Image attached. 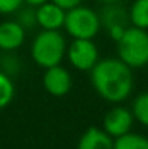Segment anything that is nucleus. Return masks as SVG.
Returning <instances> with one entry per match:
<instances>
[{"label": "nucleus", "mask_w": 148, "mask_h": 149, "mask_svg": "<svg viewBox=\"0 0 148 149\" xmlns=\"http://www.w3.org/2000/svg\"><path fill=\"white\" fill-rule=\"evenodd\" d=\"M51 1H54L55 4H58L60 7H62L64 10H68V9H73V7L81 4L83 0H51Z\"/></svg>", "instance_id": "a211bd4d"}, {"label": "nucleus", "mask_w": 148, "mask_h": 149, "mask_svg": "<svg viewBox=\"0 0 148 149\" xmlns=\"http://www.w3.org/2000/svg\"><path fill=\"white\" fill-rule=\"evenodd\" d=\"M26 4H29V6H34V7H38V6H41V4H44L45 1H48V0H23Z\"/></svg>", "instance_id": "6ab92c4d"}, {"label": "nucleus", "mask_w": 148, "mask_h": 149, "mask_svg": "<svg viewBox=\"0 0 148 149\" xmlns=\"http://www.w3.org/2000/svg\"><path fill=\"white\" fill-rule=\"evenodd\" d=\"M23 3V0H0V15L16 13Z\"/></svg>", "instance_id": "f3484780"}, {"label": "nucleus", "mask_w": 148, "mask_h": 149, "mask_svg": "<svg viewBox=\"0 0 148 149\" xmlns=\"http://www.w3.org/2000/svg\"><path fill=\"white\" fill-rule=\"evenodd\" d=\"M132 68L122 59L107 58L97 61L92 68V84L102 99L110 103H121L134 87Z\"/></svg>", "instance_id": "f257e3e1"}, {"label": "nucleus", "mask_w": 148, "mask_h": 149, "mask_svg": "<svg viewBox=\"0 0 148 149\" xmlns=\"http://www.w3.org/2000/svg\"><path fill=\"white\" fill-rule=\"evenodd\" d=\"M102 3H112V1H121V0H99Z\"/></svg>", "instance_id": "aec40b11"}, {"label": "nucleus", "mask_w": 148, "mask_h": 149, "mask_svg": "<svg viewBox=\"0 0 148 149\" xmlns=\"http://www.w3.org/2000/svg\"><path fill=\"white\" fill-rule=\"evenodd\" d=\"M16 22L25 29H32L38 25V20H36V7L34 6H29L26 4L25 7L22 6L19 10H18V19Z\"/></svg>", "instance_id": "dca6fc26"}, {"label": "nucleus", "mask_w": 148, "mask_h": 149, "mask_svg": "<svg viewBox=\"0 0 148 149\" xmlns=\"http://www.w3.org/2000/svg\"><path fill=\"white\" fill-rule=\"evenodd\" d=\"M134 123V114L131 110L122 106L110 109L103 117V130L113 139L131 132Z\"/></svg>", "instance_id": "423d86ee"}, {"label": "nucleus", "mask_w": 148, "mask_h": 149, "mask_svg": "<svg viewBox=\"0 0 148 149\" xmlns=\"http://www.w3.org/2000/svg\"><path fill=\"white\" fill-rule=\"evenodd\" d=\"M119 59L131 68H141L148 64V32L137 26L126 28L116 42Z\"/></svg>", "instance_id": "7ed1b4c3"}, {"label": "nucleus", "mask_w": 148, "mask_h": 149, "mask_svg": "<svg viewBox=\"0 0 148 149\" xmlns=\"http://www.w3.org/2000/svg\"><path fill=\"white\" fill-rule=\"evenodd\" d=\"M70 64L80 71H92L99 61V51L93 39H73L67 47Z\"/></svg>", "instance_id": "39448f33"}, {"label": "nucleus", "mask_w": 148, "mask_h": 149, "mask_svg": "<svg viewBox=\"0 0 148 149\" xmlns=\"http://www.w3.org/2000/svg\"><path fill=\"white\" fill-rule=\"evenodd\" d=\"M132 114L134 119H137L141 125L148 127V93H142L134 100Z\"/></svg>", "instance_id": "2eb2a0df"}, {"label": "nucleus", "mask_w": 148, "mask_h": 149, "mask_svg": "<svg viewBox=\"0 0 148 149\" xmlns=\"http://www.w3.org/2000/svg\"><path fill=\"white\" fill-rule=\"evenodd\" d=\"M65 12L67 10L55 4L54 1H45L44 4L36 7L38 26L47 31H58L60 28H64Z\"/></svg>", "instance_id": "6e6552de"}, {"label": "nucleus", "mask_w": 148, "mask_h": 149, "mask_svg": "<svg viewBox=\"0 0 148 149\" xmlns=\"http://www.w3.org/2000/svg\"><path fill=\"white\" fill-rule=\"evenodd\" d=\"M115 149H148V139L137 133H125L113 141Z\"/></svg>", "instance_id": "ddd939ff"}, {"label": "nucleus", "mask_w": 148, "mask_h": 149, "mask_svg": "<svg viewBox=\"0 0 148 149\" xmlns=\"http://www.w3.org/2000/svg\"><path fill=\"white\" fill-rule=\"evenodd\" d=\"M100 26L99 15L86 6L79 4L65 12L64 28L73 39H93Z\"/></svg>", "instance_id": "20e7f679"}, {"label": "nucleus", "mask_w": 148, "mask_h": 149, "mask_svg": "<svg viewBox=\"0 0 148 149\" xmlns=\"http://www.w3.org/2000/svg\"><path fill=\"white\" fill-rule=\"evenodd\" d=\"M25 29L16 20H6L0 23V49L15 51L25 41Z\"/></svg>", "instance_id": "1a4fd4ad"}, {"label": "nucleus", "mask_w": 148, "mask_h": 149, "mask_svg": "<svg viewBox=\"0 0 148 149\" xmlns=\"http://www.w3.org/2000/svg\"><path fill=\"white\" fill-rule=\"evenodd\" d=\"M129 22L141 29H148V0H135L129 9Z\"/></svg>", "instance_id": "f8f14e48"}, {"label": "nucleus", "mask_w": 148, "mask_h": 149, "mask_svg": "<svg viewBox=\"0 0 148 149\" xmlns=\"http://www.w3.org/2000/svg\"><path fill=\"white\" fill-rule=\"evenodd\" d=\"M13 97H15L13 81H12L10 75L0 71V109H4L6 106H9Z\"/></svg>", "instance_id": "4468645a"}, {"label": "nucleus", "mask_w": 148, "mask_h": 149, "mask_svg": "<svg viewBox=\"0 0 148 149\" xmlns=\"http://www.w3.org/2000/svg\"><path fill=\"white\" fill-rule=\"evenodd\" d=\"M100 25L106 28V31L112 28H128L129 22V12H126L119 1L106 3V6L102 9L100 15Z\"/></svg>", "instance_id": "9d476101"}, {"label": "nucleus", "mask_w": 148, "mask_h": 149, "mask_svg": "<svg viewBox=\"0 0 148 149\" xmlns=\"http://www.w3.org/2000/svg\"><path fill=\"white\" fill-rule=\"evenodd\" d=\"M42 84L45 91L54 96V97H62L65 94H68V91L71 90V75L70 72L62 68L60 64L45 68L44 77H42Z\"/></svg>", "instance_id": "0eeeda50"}, {"label": "nucleus", "mask_w": 148, "mask_h": 149, "mask_svg": "<svg viewBox=\"0 0 148 149\" xmlns=\"http://www.w3.org/2000/svg\"><path fill=\"white\" fill-rule=\"evenodd\" d=\"M113 138L107 135L103 129L89 127L80 138L77 149H115Z\"/></svg>", "instance_id": "9b49d317"}, {"label": "nucleus", "mask_w": 148, "mask_h": 149, "mask_svg": "<svg viewBox=\"0 0 148 149\" xmlns=\"http://www.w3.org/2000/svg\"><path fill=\"white\" fill-rule=\"evenodd\" d=\"M67 54V44L60 31L44 29L36 35L31 45L32 59L42 68L58 65Z\"/></svg>", "instance_id": "f03ea898"}]
</instances>
